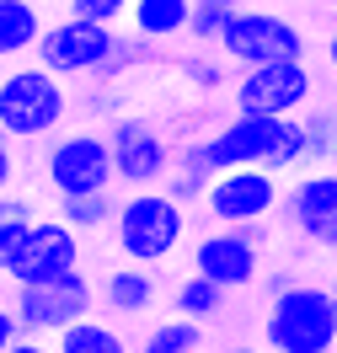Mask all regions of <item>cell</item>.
Here are the masks:
<instances>
[{"mask_svg":"<svg viewBox=\"0 0 337 353\" xmlns=\"http://www.w3.org/2000/svg\"><path fill=\"white\" fill-rule=\"evenodd\" d=\"M268 353H337V300L321 284H294L263 310Z\"/></svg>","mask_w":337,"mask_h":353,"instance_id":"6da1fadb","label":"cell"},{"mask_svg":"<svg viewBox=\"0 0 337 353\" xmlns=\"http://www.w3.org/2000/svg\"><path fill=\"white\" fill-rule=\"evenodd\" d=\"M182 230H187V214H182V203L172 193H134L112 214V241L123 252V263H134V268L166 263L182 246Z\"/></svg>","mask_w":337,"mask_h":353,"instance_id":"7a4b0ae2","label":"cell"},{"mask_svg":"<svg viewBox=\"0 0 337 353\" xmlns=\"http://www.w3.org/2000/svg\"><path fill=\"white\" fill-rule=\"evenodd\" d=\"M70 91L43 65H22L0 81V134L6 139H48L65 123Z\"/></svg>","mask_w":337,"mask_h":353,"instance_id":"3957f363","label":"cell"},{"mask_svg":"<svg viewBox=\"0 0 337 353\" xmlns=\"http://www.w3.org/2000/svg\"><path fill=\"white\" fill-rule=\"evenodd\" d=\"M220 54L241 70H268V65H300L305 59V32L289 17L273 11H236V22L225 27Z\"/></svg>","mask_w":337,"mask_h":353,"instance_id":"277c9868","label":"cell"},{"mask_svg":"<svg viewBox=\"0 0 337 353\" xmlns=\"http://www.w3.org/2000/svg\"><path fill=\"white\" fill-rule=\"evenodd\" d=\"M91 300H96V289H91V279L75 268V273L48 279V284H22L11 310H17V321H22V337H59V332H70L75 321L91 316Z\"/></svg>","mask_w":337,"mask_h":353,"instance_id":"5b68a950","label":"cell"},{"mask_svg":"<svg viewBox=\"0 0 337 353\" xmlns=\"http://www.w3.org/2000/svg\"><path fill=\"white\" fill-rule=\"evenodd\" d=\"M112 54H118V32L65 17V22H54L43 32L38 65H43L48 75H59V81H102L108 65H112Z\"/></svg>","mask_w":337,"mask_h":353,"instance_id":"8992f818","label":"cell"},{"mask_svg":"<svg viewBox=\"0 0 337 353\" xmlns=\"http://www.w3.org/2000/svg\"><path fill=\"white\" fill-rule=\"evenodd\" d=\"M48 188L59 199H81V193H108L118 172H112V150H108V134H91V129H75V134H59L48 145Z\"/></svg>","mask_w":337,"mask_h":353,"instance_id":"52a82bcc","label":"cell"},{"mask_svg":"<svg viewBox=\"0 0 337 353\" xmlns=\"http://www.w3.org/2000/svg\"><path fill=\"white\" fill-rule=\"evenodd\" d=\"M81 268V236L70 230L65 220H32L22 230V241L17 252L0 263V273L11 279V284H48V279H65Z\"/></svg>","mask_w":337,"mask_h":353,"instance_id":"ba28073f","label":"cell"},{"mask_svg":"<svg viewBox=\"0 0 337 353\" xmlns=\"http://www.w3.org/2000/svg\"><path fill=\"white\" fill-rule=\"evenodd\" d=\"M311 91H316V81L305 70V59H300V65H268V70L236 75L230 102H236V118H300Z\"/></svg>","mask_w":337,"mask_h":353,"instance_id":"9c48e42d","label":"cell"},{"mask_svg":"<svg viewBox=\"0 0 337 353\" xmlns=\"http://www.w3.org/2000/svg\"><path fill=\"white\" fill-rule=\"evenodd\" d=\"M108 150H112V172H118V182L145 188V193H150L156 182H166L172 166H177L172 139H166L156 123H145V118H112Z\"/></svg>","mask_w":337,"mask_h":353,"instance_id":"30bf717a","label":"cell"},{"mask_svg":"<svg viewBox=\"0 0 337 353\" xmlns=\"http://www.w3.org/2000/svg\"><path fill=\"white\" fill-rule=\"evenodd\" d=\"M193 273L220 284L225 294L230 289H252L257 273H263V225H247V230L220 225V230H209L193 246Z\"/></svg>","mask_w":337,"mask_h":353,"instance_id":"8fae6325","label":"cell"},{"mask_svg":"<svg viewBox=\"0 0 337 353\" xmlns=\"http://www.w3.org/2000/svg\"><path fill=\"white\" fill-rule=\"evenodd\" d=\"M209 214L220 225H236V230H247V225H263L284 203V188H278V176L263 172V166H241V172H220L209 182Z\"/></svg>","mask_w":337,"mask_h":353,"instance_id":"7c38bea8","label":"cell"},{"mask_svg":"<svg viewBox=\"0 0 337 353\" xmlns=\"http://www.w3.org/2000/svg\"><path fill=\"white\" fill-rule=\"evenodd\" d=\"M284 214H289V225H294V230H300L311 246L337 252V172H332V166L289 176Z\"/></svg>","mask_w":337,"mask_h":353,"instance_id":"4fadbf2b","label":"cell"},{"mask_svg":"<svg viewBox=\"0 0 337 353\" xmlns=\"http://www.w3.org/2000/svg\"><path fill=\"white\" fill-rule=\"evenodd\" d=\"M193 27V0H134L129 6V32L145 43H172Z\"/></svg>","mask_w":337,"mask_h":353,"instance_id":"5bb4252c","label":"cell"},{"mask_svg":"<svg viewBox=\"0 0 337 353\" xmlns=\"http://www.w3.org/2000/svg\"><path fill=\"white\" fill-rule=\"evenodd\" d=\"M43 11L32 0H0V59H17V54H38L43 43Z\"/></svg>","mask_w":337,"mask_h":353,"instance_id":"9a60e30c","label":"cell"},{"mask_svg":"<svg viewBox=\"0 0 337 353\" xmlns=\"http://www.w3.org/2000/svg\"><path fill=\"white\" fill-rule=\"evenodd\" d=\"M102 305H108L112 316H145V310L156 305V279L134 263L112 268L108 284H102Z\"/></svg>","mask_w":337,"mask_h":353,"instance_id":"2e32d148","label":"cell"},{"mask_svg":"<svg viewBox=\"0 0 337 353\" xmlns=\"http://www.w3.org/2000/svg\"><path fill=\"white\" fill-rule=\"evenodd\" d=\"M172 305H177L182 321H198L203 327V321H214V316L225 310V289L209 284V279H198V273H187V279L177 284V294H172Z\"/></svg>","mask_w":337,"mask_h":353,"instance_id":"e0dca14e","label":"cell"},{"mask_svg":"<svg viewBox=\"0 0 337 353\" xmlns=\"http://www.w3.org/2000/svg\"><path fill=\"white\" fill-rule=\"evenodd\" d=\"M54 353H129V343L118 337L112 327H102V321H75L70 332H59L54 337Z\"/></svg>","mask_w":337,"mask_h":353,"instance_id":"ac0fdd59","label":"cell"},{"mask_svg":"<svg viewBox=\"0 0 337 353\" xmlns=\"http://www.w3.org/2000/svg\"><path fill=\"white\" fill-rule=\"evenodd\" d=\"M112 193H81V199H59V214L54 220H65L75 236H86V230H102V225H112Z\"/></svg>","mask_w":337,"mask_h":353,"instance_id":"d6986e66","label":"cell"},{"mask_svg":"<svg viewBox=\"0 0 337 353\" xmlns=\"http://www.w3.org/2000/svg\"><path fill=\"white\" fill-rule=\"evenodd\" d=\"M198 348H203V327L172 316V321H161V327L145 332V343H139L134 353H198Z\"/></svg>","mask_w":337,"mask_h":353,"instance_id":"ffe728a7","label":"cell"},{"mask_svg":"<svg viewBox=\"0 0 337 353\" xmlns=\"http://www.w3.org/2000/svg\"><path fill=\"white\" fill-rule=\"evenodd\" d=\"M236 0H193V27H187V38H198V43H214L220 48L225 27L236 22Z\"/></svg>","mask_w":337,"mask_h":353,"instance_id":"44dd1931","label":"cell"},{"mask_svg":"<svg viewBox=\"0 0 337 353\" xmlns=\"http://www.w3.org/2000/svg\"><path fill=\"white\" fill-rule=\"evenodd\" d=\"M305 139H311V172H321L337 155V108L305 112Z\"/></svg>","mask_w":337,"mask_h":353,"instance_id":"7402d4cb","label":"cell"},{"mask_svg":"<svg viewBox=\"0 0 337 353\" xmlns=\"http://www.w3.org/2000/svg\"><path fill=\"white\" fill-rule=\"evenodd\" d=\"M38 220L32 214V203L27 199H17V193H0V263L17 252V241H22V230Z\"/></svg>","mask_w":337,"mask_h":353,"instance_id":"603a6c76","label":"cell"},{"mask_svg":"<svg viewBox=\"0 0 337 353\" xmlns=\"http://www.w3.org/2000/svg\"><path fill=\"white\" fill-rule=\"evenodd\" d=\"M129 6H134V0H70V17H75V22H91V27L118 32V27L129 22Z\"/></svg>","mask_w":337,"mask_h":353,"instance_id":"cb8c5ba5","label":"cell"},{"mask_svg":"<svg viewBox=\"0 0 337 353\" xmlns=\"http://www.w3.org/2000/svg\"><path fill=\"white\" fill-rule=\"evenodd\" d=\"M225 65H230L225 54H220V59H214V54H193V59H182L177 70H182V81H187V86H198V91H220V86H225V75H230Z\"/></svg>","mask_w":337,"mask_h":353,"instance_id":"d4e9b609","label":"cell"},{"mask_svg":"<svg viewBox=\"0 0 337 353\" xmlns=\"http://www.w3.org/2000/svg\"><path fill=\"white\" fill-rule=\"evenodd\" d=\"M161 193H172L177 203H193V199L209 193V176H203V172H187V166H172V176H166V188H161Z\"/></svg>","mask_w":337,"mask_h":353,"instance_id":"484cf974","label":"cell"},{"mask_svg":"<svg viewBox=\"0 0 337 353\" xmlns=\"http://www.w3.org/2000/svg\"><path fill=\"white\" fill-rule=\"evenodd\" d=\"M17 337H22V321H17V310H6V305H0V353L11 348Z\"/></svg>","mask_w":337,"mask_h":353,"instance_id":"4316f807","label":"cell"},{"mask_svg":"<svg viewBox=\"0 0 337 353\" xmlns=\"http://www.w3.org/2000/svg\"><path fill=\"white\" fill-rule=\"evenodd\" d=\"M11 176H17V155H11V139L0 134V193L11 188Z\"/></svg>","mask_w":337,"mask_h":353,"instance_id":"83f0119b","label":"cell"},{"mask_svg":"<svg viewBox=\"0 0 337 353\" xmlns=\"http://www.w3.org/2000/svg\"><path fill=\"white\" fill-rule=\"evenodd\" d=\"M263 289H268V300H278V294H289V289H294V273H289V268H278V273L263 279Z\"/></svg>","mask_w":337,"mask_h":353,"instance_id":"f1b7e54d","label":"cell"},{"mask_svg":"<svg viewBox=\"0 0 337 353\" xmlns=\"http://www.w3.org/2000/svg\"><path fill=\"white\" fill-rule=\"evenodd\" d=\"M6 353H54V343H43V337H17Z\"/></svg>","mask_w":337,"mask_h":353,"instance_id":"f546056e","label":"cell"},{"mask_svg":"<svg viewBox=\"0 0 337 353\" xmlns=\"http://www.w3.org/2000/svg\"><path fill=\"white\" fill-rule=\"evenodd\" d=\"M327 59H332V70H337V27L327 32Z\"/></svg>","mask_w":337,"mask_h":353,"instance_id":"4dcf8cb0","label":"cell"},{"mask_svg":"<svg viewBox=\"0 0 337 353\" xmlns=\"http://www.w3.org/2000/svg\"><path fill=\"white\" fill-rule=\"evenodd\" d=\"M220 353H263V348H247V343H236V348H220Z\"/></svg>","mask_w":337,"mask_h":353,"instance_id":"1f68e13d","label":"cell"},{"mask_svg":"<svg viewBox=\"0 0 337 353\" xmlns=\"http://www.w3.org/2000/svg\"><path fill=\"white\" fill-rule=\"evenodd\" d=\"M327 289H332V300H337V279H332V284H327Z\"/></svg>","mask_w":337,"mask_h":353,"instance_id":"d6a6232c","label":"cell"}]
</instances>
